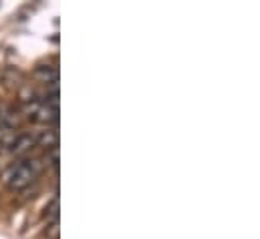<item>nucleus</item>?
Wrapping results in <instances>:
<instances>
[{"mask_svg": "<svg viewBox=\"0 0 260 239\" xmlns=\"http://www.w3.org/2000/svg\"><path fill=\"white\" fill-rule=\"evenodd\" d=\"M45 169V161L39 157H24L18 159L14 163H10L6 167V171L2 173V181L10 191H22L26 189L30 183L39 179V175Z\"/></svg>", "mask_w": 260, "mask_h": 239, "instance_id": "f257e3e1", "label": "nucleus"}, {"mask_svg": "<svg viewBox=\"0 0 260 239\" xmlns=\"http://www.w3.org/2000/svg\"><path fill=\"white\" fill-rule=\"evenodd\" d=\"M22 115L35 123L49 125V123H57L59 109H53L43 97H26L22 99Z\"/></svg>", "mask_w": 260, "mask_h": 239, "instance_id": "f03ea898", "label": "nucleus"}, {"mask_svg": "<svg viewBox=\"0 0 260 239\" xmlns=\"http://www.w3.org/2000/svg\"><path fill=\"white\" fill-rule=\"evenodd\" d=\"M37 76H39V81L41 83H45L47 87L51 85V89H59V70H57V66H51V64H43V66H39L37 68Z\"/></svg>", "mask_w": 260, "mask_h": 239, "instance_id": "7ed1b4c3", "label": "nucleus"}, {"mask_svg": "<svg viewBox=\"0 0 260 239\" xmlns=\"http://www.w3.org/2000/svg\"><path fill=\"white\" fill-rule=\"evenodd\" d=\"M0 127H20V117L16 115V109H12L6 103H0Z\"/></svg>", "mask_w": 260, "mask_h": 239, "instance_id": "20e7f679", "label": "nucleus"}, {"mask_svg": "<svg viewBox=\"0 0 260 239\" xmlns=\"http://www.w3.org/2000/svg\"><path fill=\"white\" fill-rule=\"evenodd\" d=\"M16 135H18V129H14V127H0V153L8 151V147L14 143Z\"/></svg>", "mask_w": 260, "mask_h": 239, "instance_id": "39448f33", "label": "nucleus"}, {"mask_svg": "<svg viewBox=\"0 0 260 239\" xmlns=\"http://www.w3.org/2000/svg\"><path fill=\"white\" fill-rule=\"evenodd\" d=\"M47 221H49V225L51 223H59V197H55L53 201H51V205L47 207Z\"/></svg>", "mask_w": 260, "mask_h": 239, "instance_id": "423d86ee", "label": "nucleus"}, {"mask_svg": "<svg viewBox=\"0 0 260 239\" xmlns=\"http://www.w3.org/2000/svg\"><path fill=\"white\" fill-rule=\"evenodd\" d=\"M47 237L59 239V223H51V225H47Z\"/></svg>", "mask_w": 260, "mask_h": 239, "instance_id": "0eeeda50", "label": "nucleus"}]
</instances>
